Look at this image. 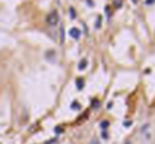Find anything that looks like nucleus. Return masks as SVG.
Returning <instances> with one entry per match:
<instances>
[{
  "label": "nucleus",
  "instance_id": "obj_1",
  "mask_svg": "<svg viewBox=\"0 0 155 144\" xmlns=\"http://www.w3.org/2000/svg\"><path fill=\"white\" fill-rule=\"evenodd\" d=\"M57 23H59V14H57V11H51L47 15V24L48 26H56Z\"/></svg>",
  "mask_w": 155,
  "mask_h": 144
},
{
  "label": "nucleus",
  "instance_id": "obj_2",
  "mask_svg": "<svg viewBox=\"0 0 155 144\" xmlns=\"http://www.w3.org/2000/svg\"><path fill=\"white\" fill-rule=\"evenodd\" d=\"M69 35H71V38H74V39H78L80 35H81V32H80L77 27H72V29L69 30Z\"/></svg>",
  "mask_w": 155,
  "mask_h": 144
},
{
  "label": "nucleus",
  "instance_id": "obj_3",
  "mask_svg": "<svg viewBox=\"0 0 155 144\" xmlns=\"http://www.w3.org/2000/svg\"><path fill=\"white\" fill-rule=\"evenodd\" d=\"M86 66H87V60H86V59H83L81 62H80V63H78V69L81 71V69H84Z\"/></svg>",
  "mask_w": 155,
  "mask_h": 144
},
{
  "label": "nucleus",
  "instance_id": "obj_4",
  "mask_svg": "<svg viewBox=\"0 0 155 144\" xmlns=\"http://www.w3.org/2000/svg\"><path fill=\"white\" fill-rule=\"evenodd\" d=\"M72 108H74V110H78V108H80V105H78L77 102H74V104H72Z\"/></svg>",
  "mask_w": 155,
  "mask_h": 144
},
{
  "label": "nucleus",
  "instance_id": "obj_5",
  "mask_svg": "<svg viewBox=\"0 0 155 144\" xmlns=\"http://www.w3.org/2000/svg\"><path fill=\"white\" fill-rule=\"evenodd\" d=\"M77 86H78V89H80V87H83V80H78V81H77Z\"/></svg>",
  "mask_w": 155,
  "mask_h": 144
}]
</instances>
